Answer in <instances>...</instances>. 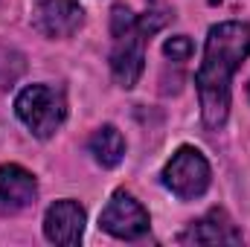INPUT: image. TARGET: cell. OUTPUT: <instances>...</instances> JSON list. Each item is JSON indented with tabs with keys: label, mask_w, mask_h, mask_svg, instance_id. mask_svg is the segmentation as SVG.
<instances>
[{
	"label": "cell",
	"mask_w": 250,
	"mask_h": 247,
	"mask_svg": "<svg viewBox=\"0 0 250 247\" xmlns=\"http://www.w3.org/2000/svg\"><path fill=\"white\" fill-rule=\"evenodd\" d=\"M250 56V26L227 21L209 29L204 62L198 67L195 84L201 93V117L209 128H218L230 111V82L233 73Z\"/></svg>",
	"instance_id": "6da1fadb"
},
{
	"label": "cell",
	"mask_w": 250,
	"mask_h": 247,
	"mask_svg": "<svg viewBox=\"0 0 250 247\" xmlns=\"http://www.w3.org/2000/svg\"><path fill=\"white\" fill-rule=\"evenodd\" d=\"M163 26L160 12H146L134 15L128 6H114L111 12V32H114V47H111V70L114 79L123 87H134L137 79L143 76L146 62V41L151 32Z\"/></svg>",
	"instance_id": "7a4b0ae2"
},
{
	"label": "cell",
	"mask_w": 250,
	"mask_h": 247,
	"mask_svg": "<svg viewBox=\"0 0 250 247\" xmlns=\"http://www.w3.org/2000/svg\"><path fill=\"white\" fill-rule=\"evenodd\" d=\"M15 111L21 123L35 137L47 140L62 128L64 117H67V102H64V93L53 84H29L18 93Z\"/></svg>",
	"instance_id": "3957f363"
},
{
	"label": "cell",
	"mask_w": 250,
	"mask_h": 247,
	"mask_svg": "<svg viewBox=\"0 0 250 247\" xmlns=\"http://www.w3.org/2000/svg\"><path fill=\"white\" fill-rule=\"evenodd\" d=\"M209 163L207 157L192 148V145H184L172 154V160L166 163L163 169V184L166 189H172L178 198L184 201H192V198H201L207 189H209Z\"/></svg>",
	"instance_id": "277c9868"
},
{
	"label": "cell",
	"mask_w": 250,
	"mask_h": 247,
	"mask_svg": "<svg viewBox=\"0 0 250 247\" xmlns=\"http://www.w3.org/2000/svg\"><path fill=\"white\" fill-rule=\"evenodd\" d=\"M99 227H102L105 233L117 236V239L131 242V239H140V236L148 233V212L143 209L140 201H134L128 192L120 189V192L111 195L108 206L102 209V215H99Z\"/></svg>",
	"instance_id": "5b68a950"
},
{
	"label": "cell",
	"mask_w": 250,
	"mask_h": 247,
	"mask_svg": "<svg viewBox=\"0 0 250 247\" xmlns=\"http://www.w3.org/2000/svg\"><path fill=\"white\" fill-rule=\"evenodd\" d=\"M84 9L76 0H41L32 6V26L44 38H70L82 29Z\"/></svg>",
	"instance_id": "8992f818"
},
{
	"label": "cell",
	"mask_w": 250,
	"mask_h": 247,
	"mask_svg": "<svg viewBox=\"0 0 250 247\" xmlns=\"http://www.w3.org/2000/svg\"><path fill=\"white\" fill-rule=\"evenodd\" d=\"M82 233H84V209L76 201L64 198V201H56L47 209V215H44V236H47V242L73 247L82 242Z\"/></svg>",
	"instance_id": "52a82bcc"
},
{
	"label": "cell",
	"mask_w": 250,
	"mask_h": 247,
	"mask_svg": "<svg viewBox=\"0 0 250 247\" xmlns=\"http://www.w3.org/2000/svg\"><path fill=\"white\" fill-rule=\"evenodd\" d=\"M181 245H242V233L227 218L224 209H209L204 218L192 221L187 233L178 239Z\"/></svg>",
	"instance_id": "ba28073f"
},
{
	"label": "cell",
	"mask_w": 250,
	"mask_h": 247,
	"mask_svg": "<svg viewBox=\"0 0 250 247\" xmlns=\"http://www.w3.org/2000/svg\"><path fill=\"white\" fill-rule=\"evenodd\" d=\"M35 198H38V184L23 166H15V163L0 166V204L9 212L32 206Z\"/></svg>",
	"instance_id": "9c48e42d"
},
{
	"label": "cell",
	"mask_w": 250,
	"mask_h": 247,
	"mask_svg": "<svg viewBox=\"0 0 250 247\" xmlns=\"http://www.w3.org/2000/svg\"><path fill=\"white\" fill-rule=\"evenodd\" d=\"M90 154L99 166L105 169H114L120 166L125 157V140L123 134L114 128V125H102L93 137H90Z\"/></svg>",
	"instance_id": "30bf717a"
},
{
	"label": "cell",
	"mask_w": 250,
	"mask_h": 247,
	"mask_svg": "<svg viewBox=\"0 0 250 247\" xmlns=\"http://www.w3.org/2000/svg\"><path fill=\"white\" fill-rule=\"evenodd\" d=\"M163 53H166L172 62H187L189 56H192V41H189L187 35H175V38H169V41L163 44Z\"/></svg>",
	"instance_id": "8fae6325"
}]
</instances>
